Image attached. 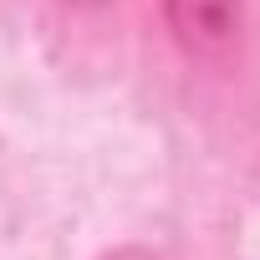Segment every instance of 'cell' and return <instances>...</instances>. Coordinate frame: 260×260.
<instances>
[{
	"mask_svg": "<svg viewBox=\"0 0 260 260\" xmlns=\"http://www.w3.org/2000/svg\"><path fill=\"white\" fill-rule=\"evenodd\" d=\"M72 6H102V0H72Z\"/></svg>",
	"mask_w": 260,
	"mask_h": 260,
	"instance_id": "7a4b0ae2",
	"label": "cell"
},
{
	"mask_svg": "<svg viewBox=\"0 0 260 260\" xmlns=\"http://www.w3.org/2000/svg\"><path fill=\"white\" fill-rule=\"evenodd\" d=\"M164 16L174 41L189 56H224L240 36V0H164Z\"/></svg>",
	"mask_w": 260,
	"mask_h": 260,
	"instance_id": "6da1fadb",
	"label": "cell"
}]
</instances>
